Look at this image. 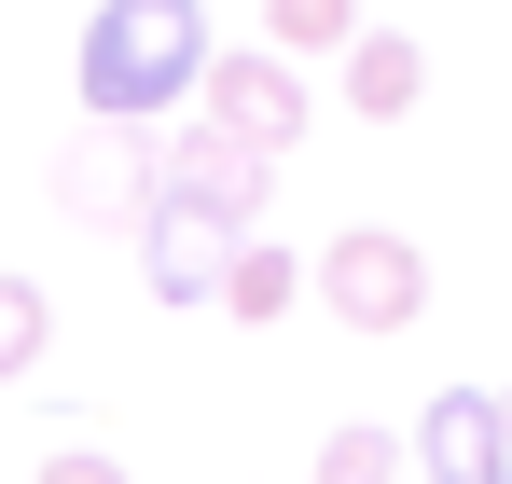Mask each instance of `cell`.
I'll return each instance as SVG.
<instances>
[{
  "instance_id": "6da1fadb",
  "label": "cell",
  "mask_w": 512,
  "mask_h": 484,
  "mask_svg": "<svg viewBox=\"0 0 512 484\" xmlns=\"http://www.w3.org/2000/svg\"><path fill=\"white\" fill-rule=\"evenodd\" d=\"M208 14L194 0H97L84 14V111L97 125H167L180 97L208 83Z\"/></svg>"
},
{
  "instance_id": "7a4b0ae2",
  "label": "cell",
  "mask_w": 512,
  "mask_h": 484,
  "mask_svg": "<svg viewBox=\"0 0 512 484\" xmlns=\"http://www.w3.org/2000/svg\"><path fill=\"white\" fill-rule=\"evenodd\" d=\"M319 305H333L360 346H374V332H402V319L429 305V249H416V236H388V222H360V236L319 249Z\"/></svg>"
},
{
  "instance_id": "3957f363",
  "label": "cell",
  "mask_w": 512,
  "mask_h": 484,
  "mask_svg": "<svg viewBox=\"0 0 512 484\" xmlns=\"http://www.w3.org/2000/svg\"><path fill=\"white\" fill-rule=\"evenodd\" d=\"M153 194H167L153 125H84L70 166H56V208H70V222H111V236H139V222H153Z\"/></svg>"
},
{
  "instance_id": "277c9868",
  "label": "cell",
  "mask_w": 512,
  "mask_h": 484,
  "mask_svg": "<svg viewBox=\"0 0 512 484\" xmlns=\"http://www.w3.org/2000/svg\"><path fill=\"white\" fill-rule=\"evenodd\" d=\"M263 166H277V153H250L236 125H180V139H167V194H153V208H194V222L250 236V222H263Z\"/></svg>"
},
{
  "instance_id": "5b68a950",
  "label": "cell",
  "mask_w": 512,
  "mask_h": 484,
  "mask_svg": "<svg viewBox=\"0 0 512 484\" xmlns=\"http://www.w3.org/2000/svg\"><path fill=\"white\" fill-rule=\"evenodd\" d=\"M194 111H208V125H236L250 153H291V139H305V70H291V42H277V56H208Z\"/></svg>"
},
{
  "instance_id": "8992f818",
  "label": "cell",
  "mask_w": 512,
  "mask_h": 484,
  "mask_svg": "<svg viewBox=\"0 0 512 484\" xmlns=\"http://www.w3.org/2000/svg\"><path fill=\"white\" fill-rule=\"evenodd\" d=\"M416 484H512V415L499 388H443L416 415Z\"/></svg>"
},
{
  "instance_id": "52a82bcc",
  "label": "cell",
  "mask_w": 512,
  "mask_h": 484,
  "mask_svg": "<svg viewBox=\"0 0 512 484\" xmlns=\"http://www.w3.org/2000/svg\"><path fill=\"white\" fill-rule=\"evenodd\" d=\"M222 222H194V208H153L139 222V277H153V305H222Z\"/></svg>"
},
{
  "instance_id": "ba28073f",
  "label": "cell",
  "mask_w": 512,
  "mask_h": 484,
  "mask_svg": "<svg viewBox=\"0 0 512 484\" xmlns=\"http://www.w3.org/2000/svg\"><path fill=\"white\" fill-rule=\"evenodd\" d=\"M305 291H319V263H291V249L263 236V222H250V236H236V249H222V305H236V319H250V332H277V319H291V305H305Z\"/></svg>"
},
{
  "instance_id": "9c48e42d",
  "label": "cell",
  "mask_w": 512,
  "mask_h": 484,
  "mask_svg": "<svg viewBox=\"0 0 512 484\" xmlns=\"http://www.w3.org/2000/svg\"><path fill=\"white\" fill-rule=\"evenodd\" d=\"M416 97H429V56L402 28H360V42H346V111H360V125H402Z\"/></svg>"
},
{
  "instance_id": "30bf717a",
  "label": "cell",
  "mask_w": 512,
  "mask_h": 484,
  "mask_svg": "<svg viewBox=\"0 0 512 484\" xmlns=\"http://www.w3.org/2000/svg\"><path fill=\"white\" fill-rule=\"evenodd\" d=\"M319 484H416V429H374V415L333 429L319 443Z\"/></svg>"
},
{
  "instance_id": "8fae6325",
  "label": "cell",
  "mask_w": 512,
  "mask_h": 484,
  "mask_svg": "<svg viewBox=\"0 0 512 484\" xmlns=\"http://www.w3.org/2000/svg\"><path fill=\"white\" fill-rule=\"evenodd\" d=\"M42 346H56L42 277H14V263H0V388H14V374H42Z\"/></svg>"
},
{
  "instance_id": "7c38bea8",
  "label": "cell",
  "mask_w": 512,
  "mask_h": 484,
  "mask_svg": "<svg viewBox=\"0 0 512 484\" xmlns=\"http://www.w3.org/2000/svg\"><path fill=\"white\" fill-rule=\"evenodd\" d=\"M263 28H277L291 56H346V42H360V0H263Z\"/></svg>"
},
{
  "instance_id": "4fadbf2b",
  "label": "cell",
  "mask_w": 512,
  "mask_h": 484,
  "mask_svg": "<svg viewBox=\"0 0 512 484\" xmlns=\"http://www.w3.org/2000/svg\"><path fill=\"white\" fill-rule=\"evenodd\" d=\"M28 484H125V457H97V443H70V457H42Z\"/></svg>"
},
{
  "instance_id": "5bb4252c",
  "label": "cell",
  "mask_w": 512,
  "mask_h": 484,
  "mask_svg": "<svg viewBox=\"0 0 512 484\" xmlns=\"http://www.w3.org/2000/svg\"><path fill=\"white\" fill-rule=\"evenodd\" d=\"M499 415H512V388H499Z\"/></svg>"
}]
</instances>
